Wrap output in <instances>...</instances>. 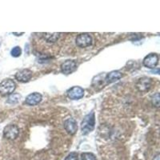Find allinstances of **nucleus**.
<instances>
[{"label":"nucleus","mask_w":160,"mask_h":160,"mask_svg":"<svg viewBox=\"0 0 160 160\" xmlns=\"http://www.w3.org/2000/svg\"><path fill=\"white\" fill-rule=\"evenodd\" d=\"M21 54H22V50H21L20 47H15L11 51V55L13 57H15V58L19 57L21 55Z\"/></svg>","instance_id":"16"},{"label":"nucleus","mask_w":160,"mask_h":160,"mask_svg":"<svg viewBox=\"0 0 160 160\" xmlns=\"http://www.w3.org/2000/svg\"><path fill=\"white\" fill-rule=\"evenodd\" d=\"M19 134V129L17 126L10 124L5 127L3 130V135L6 138L14 140L18 137Z\"/></svg>","instance_id":"5"},{"label":"nucleus","mask_w":160,"mask_h":160,"mask_svg":"<svg viewBox=\"0 0 160 160\" xmlns=\"http://www.w3.org/2000/svg\"><path fill=\"white\" fill-rule=\"evenodd\" d=\"M151 86H152V80L148 77H142L136 82V88L139 92L142 93L149 91Z\"/></svg>","instance_id":"3"},{"label":"nucleus","mask_w":160,"mask_h":160,"mask_svg":"<svg viewBox=\"0 0 160 160\" xmlns=\"http://www.w3.org/2000/svg\"><path fill=\"white\" fill-rule=\"evenodd\" d=\"M23 34H24L23 32L19 33V34H18V33H13V35H17V36H19V35H23Z\"/></svg>","instance_id":"19"},{"label":"nucleus","mask_w":160,"mask_h":160,"mask_svg":"<svg viewBox=\"0 0 160 160\" xmlns=\"http://www.w3.org/2000/svg\"><path fill=\"white\" fill-rule=\"evenodd\" d=\"M21 98V95L18 93H12L10 95V96L8 98V103L10 104H15L20 101Z\"/></svg>","instance_id":"14"},{"label":"nucleus","mask_w":160,"mask_h":160,"mask_svg":"<svg viewBox=\"0 0 160 160\" xmlns=\"http://www.w3.org/2000/svg\"><path fill=\"white\" fill-rule=\"evenodd\" d=\"M95 114L94 113H91L88 114V115H86L84 117L83 120H82V123H81V129H82V132L83 135H87L91 131H92L95 128Z\"/></svg>","instance_id":"1"},{"label":"nucleus","mask_w":160,"mask_h":160,"mask_svg":"<svg viewBox=\"0 0 160 160\" xmlns=\"http://www.w3.org/2000/svg\"><path fill=\"white\" fill-rule=\"evenodd\" d=\"M33 73L29 69H22L17 72L15 78L20 82H27L32 78Z\"/></svg>","instance_id":"8"},{"label":"nucleus","mask_w":160,"mask_h":160,"mask_svg":"<svg viewBox=\"0 0 160 160\" xmlns=\"http://www.w3.org/2000/svg\"><path fill=\"white\" fill-rule=\"evenodd\" d=\"M68 95L71 99H79L84 95V90L80 87H74L68 91Z\"/></svg>","instance_id":"9"},{"label":"nucleus","mask_w":160,"mask_h":160,"mask_svg":"<svg viewBox=\"0 0 160 160\" xmlns=\"http://www.w3.org/2000/svg\"><path fill=\"white\" fill-rule=\"evenodd\" d=\"M143 65L146 68H155L158 62V56L157 54L155 53H151L149 54L148 56H146L143 59Z\"/></svg>","instance_id":"6"},{"label":"nucleus","mask_w":160,"mask_h":160,"mask_svg":"<svg viewBox=\"0 0 160 160\" xmlns=\"http://www.w3.org/2000/svg\"><path fill=\"white\" fill-rule=\"evenodd\" d=\"M60 33H44L42 34V37L48 42H55L58 41L60 37Z\"/></svg>","instance_id":"13"},{"label":"nucleus","mask_w":160,"mask_h":160,"mask_svg":"<svg viewBox=\"0 0 160 160\" xmlns=\"http://www.w3.org/2000/svg\"><path fill=\"white\" fill-rule=\"evenodd\" d=\"M64 128L68 134L70 135H74L78 130V126H77V122L74 118H68L64 122Z\"/></svg>","instance_id":"10"},{"label":"nucleus","mask_w":160,"mask_h":160,"mask_svg":"<svg viewBox=\"0 0 160 160\" xmlns=\"http://www.w3.org/2000/svg\"><path fill=\"white\" fill-rule=\"evenodd\" d=\"M65 160H78V154H77L76 152L70 153L69 155L66 157Z\"/></svg>","instance_id":"18"},{"label":"nucleus","mask_w":160,"mask_h":160,"mask_svg":"<svg viewBox=\"0 0 160 160\" xmlns=\"http://www.w3.org/2000/svg\"><path fill=\"white\" fill-rule=\"evenodd\" d=\"M15 82L11 79H5L0 83V94L2 95H11L15 90Z\"/></svg>","instance_id":"2"},{"label":"nucleus","mask_w":160,"mask_h":160,"mask_svg":"<svg viewBox=\"0 0 160 160\" xmlns=\"http://www.w3.org/2000/svg\"><path fill=\"white\" fill-rule=\"evenodd\" d=\"M151 101H152L153 105L155 106L156 108L159 107V94L158 93H155V95H152L151 97Z\"/></svg>","instance_id":"17"},{"label":"nucleus","mask_w":160,"mask_h":160,"mask_svg":"<svg viewBox=\"0 0 160 160\" xmlns=\"http://www.w3.org/2000/svg\"><path fill=\"white\" fill-rule=\"evenodd\" d=\"M81 160H96V156L92 153L85 152L81 155Z\"/></svg>","instance_id":"15"},{"label":"nucleus","mask_w":160,"mask_h":160,"mask_svg":"<svg viewBox=\"0 0 160 160\" xmlns=\"http://www.w3.org/2000/svg\"><path fill=\"white\" fill-rule=\"evenodd\" d=\"M77 69V63L73 60H67L61 65V71L65 75H70Z\"/></svg>","instance_id":"7"},{"label":"nucleus","mask_w":160,"mask_h":160,"mask_svg":"<svg viewBox=\"0 0 160 160\" xmlns=\"http://www.w3.org/2000/svg\"><path fill=\"white\" fill-rule=\"evenodd\" d=\"M122 78V73L118 71H113L106 75L105 80L108 83H113Z\"/></svg>","instance_id":"12"},{"label":"nucleus","mask_w":160,"mask_h":160,"mask_svg":"<svg viewBox=\"0 0 160 160\" xmlns=\"http://www.w3.org/2000/svg\"><path fill=\"white\" fill-rule=\"evenodd\" d=\"M158 158H159V155L158 154V155H157L155 157V159H154V160H158Z\"/></svg>","instance_id":"20"},{"label":"nucleus","mask_w":160,"mask_h":160,"mask_svg":"<svg viewBox=\"0 0 160 160\" xmlns=\"http://www.w3.org/2000/svg\"><path fill=\"white\" fill-rule=\"evenodd\" d=\"M42 100V95L41 94L38 92L32 93V94H30L27 98H26L25 102L28 105H37V104L39 103Z\"/></svg>","instance_id":"11"},{"label":"nucleus","mask_w":160,"mask_h":160,"mask_svg":"<svg viewBox=\"0 0 160 160\" xmlns=\"http://www.w3.org/2000/svg\"><path fill=\"white\" fill-rule=\"evenodd\" d=\"M75 42H76V45L79 48H88L92 44V38L89 34H87V33L80 34L77 36Z\"/></svg>","instance_id":"4"}]
</instances>
